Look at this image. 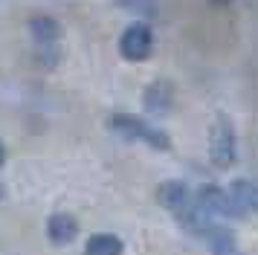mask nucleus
Here are the masks:
<instances>
[{
	"label": "nucleus",
	"instance_id": "obj_5",
	"mask_svg": "<svg viewBox=\"0 0 258 255\" xmlns=\"http://www.w3.org/2000/svg\"><path fill=\"white\" fill-rule=\"evenodd\" d=\"M157 200H160V206H165L168 212H174L177 218L186 212L191 203H195V197L188 192L186 183H180V180H168L157 188Z\"/></svg>",
	"mask_w": 258,
	"mask_h": 255
},
{
	"label": "nucleus",
	"instance_id": "obj_4",
	"mask_svg": "<svg viewBox=\"0 0 258 255\" xmlns=\"http://www.w3.org/2000/svg\"><path fill=\"white\" fill-rule=\"evenodd\" d=\"M212 160L218 168H229L238 160V148H235V131L229 125V119H218L215 134H212Z\"/></svg>",
	"mask_w": 258,
	"mask_h": 255
},
{
	"label": "nucleus",
	"instance_id": "obj_10",
	"mask_svg": "<svg viewBox=\"0 0 258 255\" xmlns=\"http://www.w3.org/2000/svg\"><path fill=\"white\" fill-rule=\"evenodd\" d=\"M229 195L235 197V203L244 212H258V183H252V180H235Z\"/></svg>",
	"mask_w": 258,
	"mask_h": 255
},
{
	"label": "nucleus",
	"instance_id": "obj_2",
	"mask_svg": "<svg viewBox=\"0 0 258 255\" xmlns=\"http://www.w3.org/2000/svg\"><path fill=\"white\" fill-rule=\"evenodd\" d=\"M198 203H200V209L209 215V218H244L246 212L238 203H235V197L229 195V192H223V188H218V185H200L198 188Z\"/></svg>",
	"mask_w": 258,
	"mask_h": 255
},
{
	"label": "nucleus",
	"instance_id": "obj_11",
	"mask_svg": "<svg viewBox=\"0 0 258 255\" xmlns=\"http://www.w3.org/2000/svg\"><path fill=\"white\" fill-rule=\"evenodd\" d=\"M145 107H148L151 113H165V110L171 107V87L163 84V81L151 84V87L145 90Z\"/></svg>",
	"mask_w": 258,
	"mask_h": 255
},
{
	"label": "nucleus",
	"instance_id": "obj_3",
	"mask_svg": "<svg viewBox=\"0 0 258 255\" xmlns=\"http://www.w3.org/2000/svg\"><path fill=\"white\" fill-rule=\"evenodd\" d=\"M154 49V32L148 23H131L119 38V52L128 61H145Z\"/></svg>",
	"mask_w": 258,
	"mask_h": 255
},
{
	"label": "nucleus",
	"instance_id": "obj_8",
	"mask_svg": "<svg viewBox=\"0 0 258 255\" xmlns=\"http://www.w3.org/2000/svg\"><path fill=\"white\" fill-rule=\"evenodd\" d=\"M29 32H32V38H35L41 46H49L61 38V23L55 21V18H49V15H35V18L29 21Z\"/></svg>",
	"mask_w": 258,
	"mask_h": 255
},
{
	"label": "nucleus",
	"instance_id": "obj_14",
	"mask_svg": "<svg viewBox=\"0 0 258 255\" xmlns=\"http://www.w3.org/2000/svg\"><path fill=\"white\" fill-rule=\"evenodd\" d=\"M0 197H3V185H0Z\"/></svg>",
	"mask_w": 258,
	"mask_h": 255
},
{
	"label": "nucleus",
	"instance_id": "obj_6",
	"mask_svg": "<svg viewBox=\"0 0 258 255\" xmlns=\"http://www.w3.org/2000/svg\"><path fill=\"white\" fill-rule=\"evenodd\" d=\"M47 235H49V241L52 243L64 246V243L76 241V235H79V223H76V218L67 215V212H55V215H49V220H47Z\"/></svg>",
	"mask_w": 258,
	"mask_h": 255
},
{
	"label": "nucleus",
	"instance_id": "obj_13",
	"mask_svg": "<svg viewBox=\"0 0 258 255\" xmlns=\"http://www.w3.org/2000/svg\"><path fill=\"white\" fill-rule=\"evenodd\" d=\"M3 162H6V145L0 142V165H3Z\"/></svg>",
	"mask_w": 258,
	"mask_h": 255
},
{
	"label": "nucleus",
	"instance_id": "obj_7",
	"mask_svg": "<svg viewBox=\"0 0 258 255\" xmlns=\"http://www.w3.org/2000/svg\"><path fill=\"white\" fill-rule=\"evenodd\" d=\"M206 246L212 249V255H235V235L229 226H221V223H212L209 229L200 235Z\"/></svg>",
	"mask_w": 258,
	"mask_h": 255
},
{
	"label": "nucleus",
	"instance_id": "obj_12",
	"mask_svg": "<svg viewBox=\"0 0 258 255\" xmlns=\"http://www.w3.org/2000/svg\"><path fill=\"white\" fill-rule=\"evenodd\" d=\"M119 6L134 9V12H140V15H154L157 12V3L154 0H119Z\"/></svg>",
	"mask_w": 258,
	"mask_h": 255
},
{
	"label": "nucleus",
	"instance_id": "obj_1",
	"mask_svg": "<svg viewBox=\"0 0 258 255\" xmlns=\"http://www.w3.org/2000/svg\"><path fill=\"white\" fill-rule=\"evenodd\" d=\"M107 125L113 128L116 134H122V137H128V139H140V142H145V145H151V148H157V151H168V148H171V142H168V137H165L163 131L151 128L148 122H145V119H140V116H131V113H113Z\"/></svg>",
	"mask_w": 258,
	"mask_h": 255
},
{
	"label": "nucleus",
	"instance_id": "obj_9",
	"mask_svg": "<svg viewBox=\"0 0 258 255\" xmlns=\"http://www.w3.org/2000/svg\"><path fill=\"white\" fill-rule=\"evenodd\" d=\"M122 252H125L122 238L110 235V232H99V235H93V238L87 241V249H84V255H122Z\"/></svg>",
	"mask_w": 258,
	"mask_h": 255
}]
</instances>
